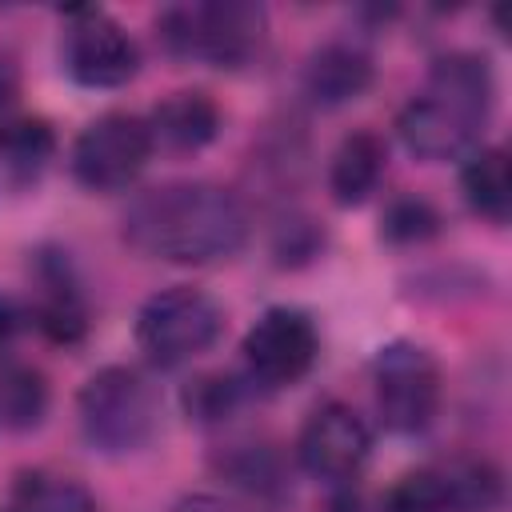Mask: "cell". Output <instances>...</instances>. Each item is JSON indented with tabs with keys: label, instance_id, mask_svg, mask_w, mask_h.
Returning a JSON list of instances; mask_svg holds the SVG:
<instances>
[{
	"label": "cell",
	"instance_id": "44dd1931",
	"mask_svg": "<svg viewBox=\"0 0 512 512\" xmlns=\"http://www.w3.org/2000/svg\"><path fill=\"white\" fill-rule=\"evenodd\" d=\"M48 412V384L28 364L0 368V424L8 428H36Z\"/></svg>",
	"mask_w": 512,
	"mask_h": 512
},
{
	"label": "cell",
	"instance_id": "7402d4cb",
	"mask_svg": "<svg viewBox=\"0 0 512 512\" xmlns=\"http://www.w3.org/2000/svg\"><path fill=\"white\" fill-rule=\"evenodd\" d=\"M440 232V212L420 196H400L380 216V236L388 244H424Z\"/></svg>",
	"mask_w": 512,
	"mask_h": 512
},
{
	"label": "cell",
	"instance_id": "ac0fdd59",
	"mask_svg": "<svg viewBox=\"0 0 512 512\" xmlns=\"http://www.w3.org/2000/svg\"><path fill=\"white\" fill-rule=\"evenodd\" d=\"M56 136L48 120H8L0 128V176L12 188H28L52 164Z\"/></svg>",
	"mask_w": 512,
	"mask_h": 512
},
{
	"label": "cell",
	"instance_id": "6da1fadb",
	"mask_svg": "<svg viewBox=\"0 0 512 512\" xmlns=\"http://www.w3.org/2000/svg\"><path fill=\"white\" fill-rule=\"evenodd\" d=\"M124 240L164 264H216L244 248L240 196L208 180H172L140 192L124 212Z\"/></svg>",
	"mask_w": 512,
	"mask_h": 512
},
{
	"label": "cell",
	"instance_id": "484cf974",
	"mask_svg": "<svg viewBox=\"0 0 512 512\" xmlns=\"http://www.w3.org/2000/svg\"><path fill=\"white\" fill-rule=\"evenodd\" d=\"M16 96H20V80H16V64L0 52V128L8 124L12 108H16Z\"/></svg>",
	"mask_w": 512,
	"mask_h": 512
},
{
	"label": "cell",
	"instance_id": "8fae6325",
	"mask_svg": "<svg viewBox=\"0 0 512 512\" xmlns=\"http://www.w3.org/2000/svg\"><path fill=\"white\" fill-rule=\"evenodd\" d=\"M396 132L404 140V148L416 160H460L476 148L480 140V124H472L468 116H460L456 108L440 104L436 96H420L412 104H404V112L396 116Z\"/></svg>",
	"mask_w": 512,
	"mask_h": 512
},
{
	"label": "cell",
	"instance_id": "e0dca14e",
	"mask_svg": "<svg viewBox=\"0 0 512 512\" xmlns=\"http://www.w3.org/2000/svg\"><path fill=\"white\" fill-rule=\"evenodd\" d=\"M464 200L476 216L492 224H508L512 216V168L504 148H472L460 168Z\"/></svg>",
	"mask_w": 512,
	"mask_h": 512
},
{
	"label": "cell",
	"instance_id": "3957f363",
	"mask_svg": "<svg viewBox=\"0 0 512 512\" xmlns=\"http://www.w3.org/2000/svg\"><path fill=\"white\" fill-rule=\"evenodd\" d=\"M80 436L92 452L128 456L140 452L160 428V396L136 368L108 364L92 372L76 396Z\"/></svg>",
	"mask_w": 512,
	"mask_h": 512
},
{
	"label": "cell",
	"instance_id": "4316f807",
	"mask_svg": "<svg viewBox=\"0 0 512 512\" xmlns=\"http://www.w3.org/2000/svg\"><path fill=\"white\" fill-rule=\"evenodd\" d=\"M20 328H24V308L12 296H0V352L16 340Z\"/></svg>",
	"mask_w": 512,
	"mask_h": 512
},
{
	"label": "cell",
	"instance_id": "ffe728a7",
	"mask_svg": "<svg viewBox=\"0 0 512 512\" xmlns=\"http://www.w3.org/2000/svg\"><path fill=\"white\" fill-rule=\"evenodd\" d=\"M12 512H96V500L76 476L36 468L16 476Z\"/></svg>",
	"mask_w": 512,
	"mask_h": 512
},
{
	"label": "cell",
	"instance_id": "4fadbf2b",
	"mask_svg": "<svg viewBox=\"0 0 512 512\" xmlns=\"http://www.w3.org/2000/svg\"><path fill=\"white\" fill-rule=\"evenodd\" d=\"M428 96H436L440 104L456 108L460 116H468L472 124L484 128L492 100H496V76L492 64L476 52H448L432 64L428 76Z\"/></svg>",
	"mask_w": 512,
	"mask_h": 512
},
{
	"label": "cell",
	"instance_id": "2e32d148",
	"mask_svg": "<svg viewBox=\"0 0 512 512\" xmlns=\"http://www.w3.org/2000/svg\"><path fill=\"white\" fill-rule=\"evenodd\" d=\"M212 468L236 484V492L244 496H256L264 504H276L288 488V472H284V460L272 444H260V440H240V444H228L216 452Z\"/></svg>",
	"mask_w": 512,
	"mask_h": 512
},
{
	"label": "cell",
	"instance_id": "5b68a950",
	"mask_svg": "<svg viewBox=\"0 0 512 512\" xmlns=\"http://www.w3.org/2000/svg\"><path fill=\"white\" fill-rule=\"evenodd\" d=\"M376 412L380 424L396 436H416L432 424L440 408V364L428 348L412 340H392L372 360Z\"/></svg>",
	"mask_w": 512,
	"mask_h": 512
},
{
	"label": "cell",
	"instance_id": "8992f818",
	"mask_svg": "<svg viewBox=\"0 0 512 512\" xmlns=\"http://www.w3.org/2000/svg\"><path fill=\"white\" fill-rule=\"evenodd\" d=\"M64 72L92 92L124 88L140 72V48L104 8H68L60 40Z\"/></svg>",
	"mask_w": 512,
	"mask_h": 512
},
{
	"label": "cell",
	"instance_id": "52a82bcc",
	"mask_svg": "<svg viewBox=\"0 0 512 512\" xmlns=\"http://www.w3.org/2000/svg\"><path fill=\"white\" fill-rule=\"evenodd\" d=\"M152 156L148 124L132 112L96 116L72 144V176L88 192H120L128 188Z\"/></svg>",
	"mask_w": 512,
	"mask_h": 512
},
{
	"label": "cell",
	"instance_id": "7a4b0ae2",
	"mask_svg": "<svg viewBox=\"0 0 512 512\" xmlns=\"http://www.w3.org/2000/svg\"><path fill=\"white\" fill-rule=\"evenodd\" d=\"M156 36L168 56L200 60L212 68L248 64L268 36V12L248 0H200L172 4L156 16Z\"/></svg>",
	"mask_w": 512,
	"mask_h": 512
},
{
	"label": "cell",
	"instance_id": "9c48e42d",
	"mask_svg": "<svg viewBox=\"0 0 512 512\" xmlns=\"http://www.w3.org/2000/svg\"><path fill=\"white\" fill-rule=\"evenodd\" d=\"M368 452H372L368 424L348 404H320L304 420L300 440H296L300 468L316 480H328V484L352 480L364 468Z\"/></svg>",
	"mask_w": 512,
	"mask_h": 512
},
{
	"label": "cell",
	"instance_id": "cb8c5ba5",
	"mask_svg": "<svg viewBox=\"0 0 512 512\" xmlns=\"http://www.w3.org/2000/svg\"><path fill=\"white\" fill-rule=\"evenodd\" d=\"M388 512H448V508H444L440 472H436V468H420V472L404 476V480L388 492Z\"/></svg>",
	"mask_w": 512,
	"mask_h": 512
},
{
	"label": "cell",
	"instance_id": "30bf717a",
	"mask_svg": "<svg viewBox=\"0 0 512 512\" xmlns=\"http://www.w3.org/2000/svg\"><path fill=\"white\" fill-rule=\"evenodd\" d=\"M32 324L56 340V344H76L88 332V304L80 292V276L68 260V252H36L32 260Z\"/></svg>",
	"mask_w": 512,
	"mask_h": 512
},
{
	"label": "cell",
	"instance_id": "5bb4252c",
	"mask_svg": "<svg viewBox=\"0 0 512 512\" xmlns=\"http://www.w3.org/2000/svg\"><path fill=\"white\" fill-rule=\"evenodd\" d=\"M384 168H388V144L376 132H368V128L348 132L340 140V148L332 152V164H328V192H332V200L340 208H360L380 188Z\"/></svg>",
	"mask_w": 512,
	"mask_h": 512
},
{
	"label": "cell",
	"instance_id": "7c38bea8",
	"mask_svg": "<svg viewBox=\"0 0 512 512\" xmlns=\"http://www.w3.org/2000/svg\"><path fill=\"white\" fill-rule=\"evenodd\" d=\"M148 136H152V152H172V156H188L208 148L220 136V108L208 92H172L164 96L152 116L144 120Z\"/></svg>",
	"mask_w": 512,
	"mask_h": 512
},
{
	"label": "cell",
	"instance_id": "d6986e66",
	"mask_svg": "<svg viewBox=\"0 0 512 512\" xmlns=\"http://www.w3.org/2000/svg\"><path fill=\"white\" fill-rule=\"evenodd\" d=\"M440 488L448 512H500L504 508V476L488 460H452L440 464Z\"/></svg>",
	"mask_w": 512,
	"mask_h": 512
},
{
	"label": "cell",
	"instance_id": "ba28073f",
	"mask_svg": "<svg viewBox=\"0 0 512 512\" xmlns=\"http://www.w3.org/2000/svg\"><path fill=\"white\" fill-rule=\"evenodd\" d=\"M244 364L248 376L264 388H288L296 380H304L316 364L320 352V336L308 312L276 304L268 312L256 316V324L244 332Z\"/></svg>",
	"mask_w": 512,
	"mask_h": 512
},
{
	"label": "cell",
	"instance_id": "9a60e30c",
	"mask_svg": "<svg viewBox=\"0 0 512 512\" xmlns=\"http://www.w3.org/2000/svg\"><path fill=\"white\" fill-rule=\"evenodd\" d=\"M372 88V60L352 44H324L304 64V92L320 108H340Z\"/></svg>",
	"mask_w": 512,
	"mask_h": 512
},
{
	"label": "cell",
	"instance_id": "d4e9b609",
	"mask_svg": "<svg viewBox=\"0 0 512 512\" xmlns=\"http://www.w3.org/2000/svg\"><path fill=\"white\" fill-rule=\"evenodd\" d=\"M172 512H272V504L244 492H192Z\"/></svg>",
	"mask_w": 512,
	"mask_h": 512
},
{
	"label": "cell",
	"instance_id": "277c9868",
	"mask_svg": "<svg viewBox=\"0 0 512 512\" xmlns=\"http://www.w3.org/2000/svg\"><path fill=\"white\" fill-rule=\"evenodd\" d=\"M224 332L220 304L188 284L148 296L136 312V348L156 368H180L208 352Z\"/></svg>",
	"mask_w": 512,
	"mask_h": 512
},
{
	"label": "cell",
	"instance_id": "603a6c76",
	"mask_svg": "<svg viewBox=\"0 0 512 512\" xmlns=\"http://www.w3.org/2000/svg\"><path fill=\"white\" fill-rule=\"evenodd\" d=\"M240 404V384L232 376H200L184 388V408L188 416L204 420V424H216L224 416H232Z\"/></svg>",
	"mask_w": 512,
	"mask_h": 512
}]
</instances>
